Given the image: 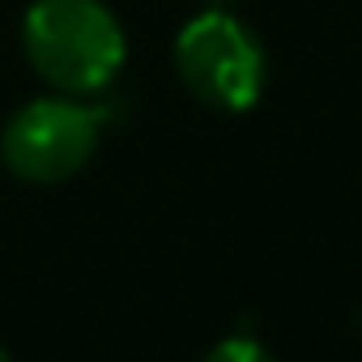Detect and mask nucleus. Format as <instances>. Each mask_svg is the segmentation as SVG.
<instances>
[{
  "label": "nucleus",
  "mask_w": 362,
  "mask_h": 362,
  "mask_svg": "<svg viewBox=\"0 0 362 362\" xmlns=\"http://www.w3.org/2000/svg\"><path fill=\"white\" fill-rule=\"evenodd\" d=\"M107 107L81 94H47L18 107L0 128V162L26 184H64L94 158Z\"/></svg>",
  "instance_id": "obj_2"
},
{
  "label": "nucleus",
  "mask_w": 362,
  "mask_h": 362,
  "mask_svg": "<svg viewBox=\"0 0 362 362\" xmlns=\"http://www.w3.org/2000/svg\"><path fill=\"white\" fill-rule=\"evenodd\" d=\"M239 0H205V9H235Z\"/></svg>",
  "instance_id": "obj_5"
},
{
  "label": "nucleus",
  "mask_w": 362,
  "mask_h": 362,
  "mask_svg": "<svg viewBox=\"0 0 362 362\" xmlns=\"http://www.w3.org/2000/svg\"><path fill=\"white\" fill-rule=\"evenodd\" d=\"M22 47L30 69L60 94H103L124 60L128 39L103 0H35L22 18Z\"/></svg>",
  "instance_id": "obj_1"
},
{
  "label": "nucleus",
  "mask_w": 362,
  "mask_h": 362,
  "mask_svg": "<svg viewBox=\"0 0 362 362\" xmlns=\"http://www.w3.org/2000/svg\"><path fill=\"white\" fill-rule=\"evenodd\" d=\"M175 69L197 103L230 115L252 111L269 81L260 39L230 9H205L175 35Z\"/></svg>",
  "instance_id": "obj_3"
},
{
  "label": "nucleus",
  "mask_w": 362,
  "mask_h": 362,
  "mask_svg": "<svg viewBox=\"0 0 362 362\" xmlns=\"http://www.w3.org/2000/svg\"><path fill=\"white\" fill-rule=\"evenodd\" d=\"M5 358H9V349H5V345H0V362H5Z\"/></svg>",
  "instance_id": "obj_6"
},
{
  "label": "nucleus",
  "mask_w": 362,
  "mask_h": 362,
  "mask_svg": "<svg viewBox=\"0 0 362 362\" xmlns=\"http://www.w3.org/2000/svg\"><path fill=\"white\" fill-rule=\"evenodd\" d=\"M209 358L214 362H264L269 358V349L264 345H252V341H239V337H230V341H222V345H214L209 349Z\"/></svg>",
  "instance_id": "obj_4"
}]
</instances>
